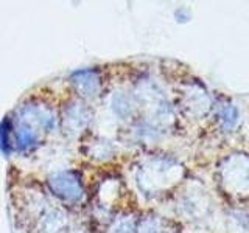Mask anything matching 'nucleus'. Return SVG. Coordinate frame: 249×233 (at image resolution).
<instances>
[{
    "mask_svg": "<svg viewBox=\"0 0 249 233\" xmlns=\"http://www.w3.org/2000/svg\"><path fill=\"white\" fill-rule=\"evenodd\" d=\"M52 188L56 191V194L66 198L69 200H76L81 196V186L78 179L72 173H61L58 176L52 177Z\"/></svg>",
    "mask_w": 249,
    "mask_h": 233,
    "instance_id": "nucleus-1",
    "label": "nucleus"
}]
</instances>
